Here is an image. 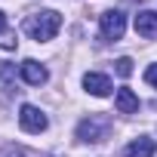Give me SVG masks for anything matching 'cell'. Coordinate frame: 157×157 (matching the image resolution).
Returning <instances> with one entry per match:
<instances>
[{
  "instance_id": "5",
  "label": "cell",
  "mask_w": 157,
  "mask_h": 157,
  "mask_svg": "<svg viewBox=\"0 0 157 157\" xmlns=\"http://www.w3.org/2000/svg\"><path fill=\"white\" fill-rule=\"evenodd\" d=\"M19 74H22V80L31 83V86H43V83L49 80V71H46L40 62H34V59H25V62L19 65Z\"/></svg>"
},
{
  "instance_id": "6",
  "label": "cell",
  "mask_w": 157,
  "mask_h": 157,
  "mask_svg": "<svg viewBox=\"0 0 157 157\" xmlns=\"http://www.w3.org/2000/svg\"><path fill=\"white\" fill-rule=\"evenodd\" d=\"M83 90L86 93H93V96H99V99H105V96H111V80L105 74H99V71H90V74H83Z\"/></svg>"
},
{
  "instance_id": "2",
  "label": "cell",
  "mask_w": 157,
  "mask_h": 157,
  "mask_svg": "<svg viewBox=\"0 0 157 157\" xmlns=\"http://www.w3.org/2000/svg\"><path fill=\"white\" fill-rule=\"evenodd\" d=\"M108 132H111V120L102 117V114H90V117H83L80 123H77V139H80V142H90V145L105 142Z\"/></svg>"
},
{
  "instance_id": "12",
  "label": "cell",
  "mask_w": 157,
  "mask_h": 157,
  "mask_svg": "<svg viewBox=\"0 0 157 157\" xmlns=\"http://www.w3.org/2000/svg\"><path fill=\"white\" fill-rule=\"evenodd\" d=\"M145 80H148V86H154V90H157V65H151V68L145 71Z\"/></svg>"
},
{
  "instance_id": "11",
  "label": "cell",
  "mask_w": 157,
  "mask_h": 157,
  "mask_svg": "<svg viewBox=\"0 0 157 157\" xmlns=\"http://www.w3.org/2000/svg\"><path fill=\"white\" fill-rule=\"evenodd\" d=\"M114 71H117L120 77H129V74H132V59H126V56L117 59V62H114Z\"/></svg>"
},
{
  "instance_id": "13",
  "label": "cell",
  "mask_w": 157,
  "mask_h": 157,
  "mask_svg": "<svg viewBox=\"0 0 157 157\" xmlns=\"http://www.w3.org/2000/svg\"><path fill=\"white\" fill-rule=\"evenodd\" d=\"M3 157H25V154H22L19 148H6V151H3Z\"/></svg>"
},
{
  "instance_id": "4",
  "label": "cell",
  "mask_w": 157,
  "mask_h": 157,
  "mask_svg": "<svg viewBox=\"0 0 157 157\" xmlns=\"http://www.w3.org/2000/svg\"><path fill=\"white\" fill-rule=\"evenodd\" d=\"M19 123H22L25 132H43V129L49 126L46 114H43L40 108H34V105H22V111H19Z\"/></svg>"
},
{
  "instance_id": "3",
  "label": "cell",
  "mask_w": 157,
  "mask_h": 157,
  "mask_svg": "<svg viewBox=\"0 0 157 157\" xmlns=\"http://www.w3.org/2000/svg\"><path fill=\"white\" fill-rule=\"evenodd\" d=\"M99 28H102V37L105 40H120L123 31H126V16L120 10H105L99 16Z\"/></svg>"
},
{
  "instance_id": "8",
  "label": "cell",
  "mask_w": 157,
  "mask_h": 157,
  "mask_svg": "<svg viewBox=\"0 0 157 157\" xmlns=\"http://www.w3.org/2000/svg\"><path fill=\"white\" fill-rule=\"evenodd\" d=\"M154 151H157V145H154V139H148V136H139V139H132L129 145H126V157H154Z\"/></svg>"
},
{
  "instance_id": "10",
  "label": "cell",
  "mask_w": 157,
  "mask_h": 157,
  "mask_svg": "<svg viewBox=\"0 0 157 157\" xmlns=\"http://www.w3.org/2000/svg\"><path fill=\"white\" fill-rule=\"evenodd\" d=\"M0 46H3V49H16V46H19L16 31L6 25V16H3V13H0Z\"/></svg>"
},
{
  "instance_id": "9",
  "label": "cell",
  "mask_w": 157,
  "mask_h": 157,
  "mask_svg": "<svg viewBox=\"0 0 157 157\" xmlns=\"http://www.w3.org/2000/svg\"><path fill=\"white\" fill-rule=\"evenodd\" d=\"M114 108H117L120 114H136V111H139V96L123 86V90H117V96H114Z\"/></svg>"
},
{
  "instance_id": "7",
  "label": "cell",
  "mask_w": 157,
  "mask_h": 157,
  "mask_svg": "<svg viewBox=\"0 0 157 157\" xmlns=\"http://www.w3.org/2000/svg\"><path fill=\"white\" fill-rule=\"evenodd\" d=\"M136 34H142L145 40H154L157 37V13H151V10L136 13Z\"/></svg>"
},
{
  "instance_id": "1",
  "label": "cell",
  "mask_w": 157,
  "mask_h": 157,
  "mask_svg": "<svg viewBox=\"0 0 157 157\" xmlns=\"http://www.w3.org/2000/svg\"><path fill=\"white\" fill-rule=\"evenodd\" d=\"M59 28H62V16H59L56 10H40V13H34V16H28V19L22 22V31H25L31 40H37V43L52 40V37L59 34Z\"/></svg>"
}]
</instances>
